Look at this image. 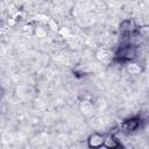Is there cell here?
<instances>
[{
	"label": "cell",
	"instance_id": "obj_7",
	"mask_svg": "<svg viewBox=\"0 0 149 149\" xmlns=\"http://www.w3.org/2000/svg\"><path fill=\"white\" fill-rule=\"evenodd\" d=\"M3 93H5V91H3V88L0 86V99L2 98V95H3Z\"/></svg>",
	"mask_w": 149,
	"mask_h": 149
},
{
	"label": "cell",
	"instance_id": "obj_1",
	"mask_svg": "<svg viewBox=\"0 0 149 149\" xmlns=\"http://www.w3.org/2000/svg\"><path fill=\"white\" fill-rule=\"evenodd\" d=\"M136 54H137L136 45L130 43L128 40H125V42L115 51L113 61L118 63H129L135 58Z\"/></svg>",
	"mask_w": 149,
	"mask_h": 149
},
{
	"label": "cell",
	"instance_id": "obj_2",
	"mask_svg": "<svg viewBox=\"0 0 149 149\" xmlns=\"http://www.w3.org/2000/svg\"><path fill=\"white\" fill-rule=\"evenodd\" d=\"M143 123H144V119L140 115H135V116H132V118L125 120L121 123L120 129L125 134H132V133L139 130Z\"/></svg>",
	"mask_w": 149,
	"mask_h": 149
},
{
	"label": "cell",
	"instance_id": "obj_3",
	"mask_svg": "<svg viewBox=\"0 0 149 149\" xmlns=\"http://www.w3.org/2000/svg\"><path fill=\"white\" fill-rule=\"evenodd\" d=\"M137 26L133 19H126L120 23V33L123 40H128L130 36L136 34Z\"/></svg>",
	"mask_w": 149,
	"mask_h": 149
},
{
	"label": "cell",
	"instance_id": "obj_6",
	"mask_svg": "<svg viewBox=\"0 0 149 149\" xmlns=\"http://www.w3.org/2000/svg\"><path fill=\"white\" fill-rule=\"evenodd\" d=\"M127 71H128L130 74H139V73L141 72V68H140L137 64L129 62V63L127 64Z\"/></svg>",
	"mask_w": 149,
	"mask_h": 149
},
{
	"label": "cell",
	"instance_id": "obj_5",
	"mask_svg": "<svg viewBox=\"0 0 149 149\" xmlns=\"http://www.w3.org/2000/svg\"><path fill=\"white\" fill-rule=\"evenodd\" d=\"M121 146H122V144H121V142L115 137V135H114V134L105 135L102 147L108 148V149H115V148H120Z\"/></svg>",
	"mask_w": 149,
	"mask_h": 149
},
{
	"label": "cell",
	"instance_id": "obj_4",
	"mask_svg": "<svg viewBox=\"0 0 149 149\" xmlns=\"http://www.w3.org/2000/svg\"><path fill=\"white\" fill-rule=\"evenodd\" d=\"M104 139H105V135H102V134H99V133L91 134L87 139V146L90 148H100V147H102Z\"/></svg>",
	"mask_w": 149,
	"mask_h": 149
}]
</instances>
